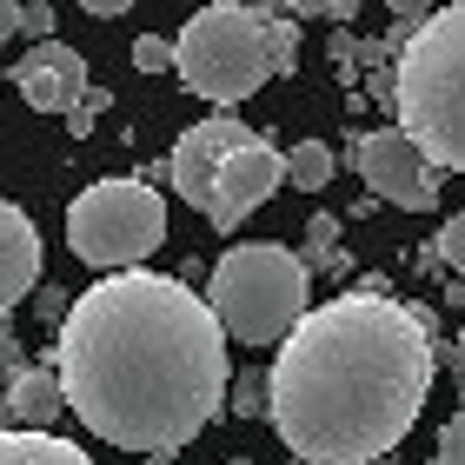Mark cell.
Masks as SVG:
<instances>
[{
	"label": "cell",
	"mask_w": 465,
	"mask_h": 465,
	"mask_svg": "<svg viewBox=\"0 0 465 465\" xmlns=\"http://www.w3.org/2000/svg\"><path fill=\"white\" fill-rule=\"evenodd\" d=\"M54 372L67 412L120 452L173 459L226 406V326L186 280L126 266L60 320Z\"/></svg>",
	"instance_id": "cell-1"
},
{
	"label": "cell",
	"mask_w": 465,
	"mask_h": 465,
	"mask_svg": "<svg viewBox=\"0 0 465 465\" xmlns=\"http://www.w3.org/2000/svg\"><path fill=\"white\" fill-rule=\"evenodd\" d=\"M432 326L386 292H340L300 312L266 372V419L306 465L386 459L432 399Z\"/></svg>",
	"instance_id": "cell-2"
},
{
	"label": "cell",
	"mask_w": 465,
	"mask_h": 465,
	"mask_svg": "<svg viewBox=\"0 0 465 465\" xmlns=\"http://www.w3.org/2000/svg\"><path fill=\"white\" fill-rule=\"evenodd\" d=\"M292 40L300 20L266 14L246 0H213L173 34V74L186 94L213 100V107H240L266 87L272 74H292Z\"/></svg>",
	"instance_id": "cell-3"
},
{
	"label": "cell",
	"mask_w": 465,
	"mask_h": 465,
	"mask_svg": "<svg viewBox=\"0 0 465 465\" xmlns=\"http://www.w3.org/2000/svg\"><path fill=\"white\" fill-rule=\"evenodd\" d=\"M392 107L439 173H465V0L399 34Z\"/></svg>",
	"instance_id": "cell-4"
},
{
	"label": "cell",
	"mask_w": 465,
	"mask_h": 465,
	"mask_svg": "<svg viewBox=\"0 0 465 465\" xmlns=\"http://www.w3.org/2000/svg\"><path fill=\"white\" fill-rule=\"evenodd\" d=\"M166 166H173V193L213 232H232L252 206H266L280 193V180H286V153L272 140H260L252 126H240L232 114L186 126Z\"/></svg>",
	"instance_id": "cell-5"
},
{
	"label": "cell",
	"mask_w": 465,
	"mask_h": 465,
	"mask_svg": "<svg viewBox=\"0 0 465 465\" xmlns=\"http://www.w3.org/2000/svg\"><path fill=\"white\" fill-rule=\"evenodd\" d=\"M312 292V266L292 246L252 240V246H226L213 280H206V306L226 326V340L240 346H280L306 312Z\"/></svg>",
	"instance_id": "cell-6"
},
{
	"label": "cell",
	"mask_w": 465,
	"mask_h": 465,
	"mask_svg": "<svg viewBox=\"0 0 465 465\" xmlns=\"http://www.w3.org/2000/svg\"><path fill=\"white\" fill-rule=\"evenodd\" d=\"M67 246L100 272L146 266L166 246V200L146 180H94L67 206Z\"/></svg>",
	"instance_id": "cell-7"
},
{
	"label": "cell",
	"mask_w": 465,
	"mask_h": 465,
	"mask_svg": "<svg viewBox=\"0 0 465 465\" xmlns=\"http://www.w3.org/2000/svg\"><path fill=\"white\" fill-rule=\"evenodd\" d=\"M352 173L372 186V200L399 206V213H432L439 206V166L419 153V140L406 126H372L352 140Z\"/></svg>",
	"instance_id": "cell-8"
},
{
	"label": "cell",
	"mask_w": 465,
	"mask_h": 465,
	"mask_svg": "<svg viewBox=\"0 0 465 465\" xmlns=\"http://www.w3.org/2000/svg\"><path fill=\"white\" fill-rule=\"evenodd\" d=\"M14 87L34 114H74L87 100V60H80L67 40H34L14 67Z\"/></svg>",
	"instance_id": "cell-9"
},
{
	"label": "cell",
	"mask_w": 465,
	"mask_h": 465,
	"mask_svg": "<svg viewBox=\"0 0 465 465\" xmlns=\"http://www.w3.org/2000/svg\"><path fill=\"white\" fill-rule=\"evenodd\" d=\"M40 286V232L14 200H0V312H14Z\"/></svg>",
	"instance_id": "cell-10"
},
{
	"label": "cell",
	"mask_w": 465,
	"mask_h": 465,
	"mask_svg": "<svg viewBox=\"0 0 465 465\" xmlns=\"http://www.w3.org/2000/svg\"><path fill=\"white\" fill-rule=\"evenodd\" d=\"M7 412H14V426H27V432H54V419L67 412L60 372L54 366H20L7 379Z\"/></svg>",
	"instance_id": "cell-11"
},
{
	"label": "cell",
	"mask_w": 465,
	"mask_h": 465,
	"mask_svg": "<svg viewBox=\"0 0 465 465\" xmlns=\"http://www.w3.org/2000/svg\"><path fill=\"white\" fill-rule=\"evenodd\" d=\"M0 465H94L74 439L60 432H27V426H7L0 432Z\"/></svg>",
	"instance_id": "cell-12"
},
{
	"label": "cell",
	"mask_w": 465,
	"mask_h": 465,
	"mask_svg": "<svg viewBox=\"0 0 465 465\" xmlns=\"http://www.w3.org/2000/svg\"><path fill=\"white\" fill-rule=\"evenodd\" d=\"M332 173H340V160H332L326 140H300V146L286 153V180L300 186V193H326Z\"/></svg>",
	"instance_id": "cell-13"
},
{
	"label": "cell",
	"mask_w": 465,
	"mask_h": 465,
	"mask_svg": "<svg viewBox=\"0 0 465 465\" xmlns=\"http://www.w3.org/2000/svg\"><path fill=\"white\" fill-rule=\"evenodd\" d=\"M226 399H232V412H240V419L266 412V372H240V379H226Z\"/></svg>",
	"instance_id": "cell-14"
},
{
	"label": "cell",
	"mask_w": 465,
	"mask_h": 465,
	"mask_svg": "<svg viewBox=\"0 0 465 465\" xmlns=\"http://www.w3.org/2000/svg\"><path fill=\"white\" fill-rule=\"evenodd\" d=\"M292 20H352L359 0H280Z\"/></svg>",
	"instance_id": "cell-15"
},
{
	"label": "cell",
	"mask_w": 465,
	"mask_h": 465,
	"mask_svg": "<svg viewBox=\"0 0 465 465\" xmlns=\"http://www.w3.org/2000/svg\"><path fill=\"white\" fill-rule=\"evenodd\" d=\"M432 465H465V406L439 426V452H432Z\"/></svg>",
	"instance_id": "cell-16"
},
{
	"label": "cell",
	"mask_w": 465,
	"mask_h": 465,
	"mask_svg": "<svg viewBox=\"0 0 465 465\" xmlns=\"http://www.w3.org/2000/svg\"><path fill=\"white\" fill-rule=\"evenodd\" d=\"M134 67H140V74H166V67H173V40L140 34V40H134Z\"/></svg>",
	"instance_id": "cell-17"
},
{
	"label": "cell",
	"mask_w": 465,
	"mask_h": 465,
	"mask_svg": "<svg viewBox=\"0 0 465 465\" xmlns=\"http://www.w3.org/2000/svg\"><path fill=\"white\" fill-rule=\"evenodd\" d=\"M432 246H439V260H446L452 272H465V213H452L446 226H439V240H432Z\"/></svg>",
	"instance_id": "cell-18"
},
{
	"label": "cell",
	"mask_w": 465,
	"mask_h": 465,
	"mask_svg": "<svg viewBox=\"0 0 465 465\" xmlns=\"http://www.w3.org/2000/svg\"><path fill=\"white\" fill-rule=\"evenodd\" d=\"M332 240H340V220H332V213H312V226H306V266H312V260H332Z\"/></svg>",
	"instance_id": "cell-19"
},
{
	"label": "cell",
	"mask_w": 465,
	"mask_h": 465,
	"mask_svg": "<svg viewBox=\"0 0 465 465\" xmlns=\"http://www.w3.org/2000/svg\"><path fill=\"white\" fill-rule=\"evenodd\" d=\"M20 34H34V40L54 34V7H47V0H27V7H20Z\"/></svg>",
	"instance_id": "cell-20"
},
{
	"label": "cell",
	"mask_w": 465,
	"mask_h": 465,
	"mask_svg": "<svg viewBox=\"0 0 465 465\" xmlns=\"http://www.w3.org/2000/svg\"><path fill=\"white\" fill-rule=\"evenodd\" d=\"M67 306H74V292H60V286H40V320H67Z\"/></svg>",
	"instance_id": "cell-21"
},
{
	"label": "cell",
	"mask_w": 465,
	"mask_h": 465,
	"mask_svg": "<svg viewBox=\"0 0 465 465\" xmlns=\"http://www.w3.org/2000/svg\"><path fill=\"white\" fill-rule=\"evenodd\" d=\"M386 7H392V20H399V27H419V20L432 14V0H386Z\"/></svg>",
	"instance_id": "cell-22"
},
{
	"label": "cell",
	"mask_w": 465,
	"mask_h": 465,
	"mask_svg": "<svg viewBox=\"0 0 465 465\" xmlns=\"http://www.w3.org/2000/svg\"><path fill=\"white\" fill-rule=\"evenodd\" d=\"M20 366H27V359H20V340H14V332H0V386H7Z\"/></svg>",
	"instance_id": "cell-23"
},
{
	"label": "cell",
	"mask_w": 465,
	"mask_h": 465,
	"mask_svg": "<svg viewBox=\"0 0 465 465\" xmlns=\"http://www.w3.org/2000/svg\"><path fill=\"white\" fill-rule=\"evenodd\" d=\"M20 7H27V0H0V47L20 34Z\"/></svg>",
	"instance_id": "cell-24"
},
{
	"label": "cell",
	"mask_w": 465,
	"mask_h": 465,
	"mask_svg": "<svg viewBox=\"0 0 465 465\" xmlns=\"http://www.w3.org/2000/svg\"><path fill=\"white\" fill-rule=\"evenodd\" d=\"M80 7H87L94 20H114V14H126V7H134V0H80Z\"/></svg>",
	"instance_id": "cell-25"
},
{
	"label": "cell",
	"mask_w": 465,
	"mask_h": 465,
	"mask_svg": "<svg viewBox=\"0 0 465 465\" xmlns=\"http://www.w3.org/2000/svg\"><path fill=\"white\" fill-rule=\"evenodd\" d=\"M14 426V412H7V386H0V432H7Z\"/></svg>",
	"instance_id": "cell-26"
},
{
	"label": "cell",
	"mask_w": 465,
	"mask_h": 465,
	"mask_svg": "<svg viewBox=\"0 0 465 465\" xmlns=\"http://www.w3.org/2000/svg\"><path fill=\"white\" fill-rule=\"evenodd\" d=\"M459 386H465V332H459Z\"/></svg>",
	"instance_id": "cell-27"
},
{
	"label": "cell",
	"mask_w": 465,
	"mask_h": 465,
	"mask_svg": "<svg viewBox=\"0 0 465 465\" xmlns=\"http://www.w3.org/2000/svg\"><path fill=\"white\" fill-rule=\"evenodd\" d=\"M359 465H392V459H359Z\"/></svg>",
	"instance_id": "cell-28"
},
{
	"label": "cell",
	"mask_w": 465,
	"mask_h": 465,
	"mask_svg": "<svg viewBox=\"0 0 465 465\" xmlns=\"http://www.w3.org/2000/svg\"><path fill=\"white\" fill-rule=\"evenodd\" d=\"M226 465H252V459H226Z\"/></svg>",
	"instance_id": "cell-29"
},
{
	"label": "cell",
	"mask_w": 465,
	"mask_h": 465,
	"mask_svg": "<svg viewBox=\"0 0 465 465\" xmlns=\"http://www.w3.org/2000/svg\"><path fill=\"white\" fill-rule=\"evenodd\" d=\"M246 7H266V0H246Z\"/></svg>",
	"instance_id": "cell-30"
}]
</instances>
